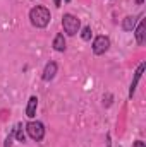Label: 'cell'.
I'll use <instances>...</instances> for the list:
<instances>
[{"mask_svg":"<svg viewBox=\"0 0 146 147\" xmlns=\"http://www.w3.org/2000/svg\"><path fill=\"white\" fill-rule=\"evenodd\" d=\"M50 19H52L50 10L46 7H43V5H36V7H33L29 10V21H31V24L35 28H38V29L46 28L48 22H50Z\"/></svg>","mask_w":146,"mask_h":147,"instance_id":"6da1fadb","label":"cell"},{"mask_svg":"<svg viewBox=\"0 0 146 147\" xmlns=\"http://www.w3.org/2000/svg\"><path fill=\"white\" fill-rule=\"evenodd\" d=\"M62 28H64V31H65L69 36H74V34L79 33L81 21H79L76 16H72V14H64V17H62Z\"/></svg>","mask_w":146,"mask_h":147,"instance_id":"7a4b0ae2","label":"cell"},{"mask_svg":"<svg viewBox=\"0 0 146 147\" xmlns=\"http://www.w3.org/2000/svg\"><path fill=\"white\" fill-rule=\"evenodd\" d=\"M26 132H28V135L33 139V140H43V137H45V125L41 123V121H35V120H31V121H28L26 123Z\"/></svg>","mask_w":146,"mask_h":147,"instance_id":"3957f363","label":"cell"},{"mask_svg":"<svg viewBox=\"0 0 146 147\" xmlns=\"http://www.w3.org/2000/svg\"><path fill=\"white\" fill-rule=\"evenodd\" d=\"M110 48V39L108 36H96L93 41V53L95 55H103L107 53Z\"/></svg>","mask_w":146,"mask_h":147,"instance_id":"277c9868","label":"cell"},{"mask_svg":"<svg viewBox=\"0 0 146 147\" xmlns=\"http://www.w3.org/2000/svg\"><path fill=\"white\" fill-rule=\"evenodd\" d=\"M57 70H59V67H57V63L55 62H48L46 65H45V69H43V74H41V79L45 80V82H50L55 75H57Z\"/></svg>","mask_w":146,"mask_h":147,"instance_id":"5b68a950","label":"cell"},{"mask_svg":"<svg viewBox=\"0 0 146 147\" xmlns=\"http://www.w3.org/2000/svg\"><path fill=\"white\" fill-rule=\"evenodd\" d=\"M145 62L143 63H139V67H138V70L134 72V79H132V82H131V87H129V98H132L134 96V92H136V87H138V82L141 80V75L145 72Z\"/></svg>","mask_w":146,"mask_h":147,"instance_id":"8992f818","label":"cell"},{"mask_svg":"<svg viewBox=\"0 0 146 147\" xmlns=\"http://www.w3.org/2000/svg\"><path fill=\"white\" fill-rule=\"evenodd\" d=\"M134 34H136V41H138V45H145V41H146V22H145V19L139 21V24H138Z\"/></svg>","mask_w":146,"mask_h":147,"instance_id":"52a82bcc","label":"cell"},{"mask_svg":"<svg viewBox=\"0 0 146 147\" xmlns=\"http://www.w3.org/2000/svg\"><path fill=\"white\" fill-rule=\"evenodd\" d=\"M36 108H38V98L36 96H31L29 101H28V106H26V116L28 118H35Z\"/></svg>","mask_w":146,"mask_h":147,"instance_id":"ba28073f","label":"cell"},{"mask_svg":"<svg viewBox=\"0 0 146 147\" xmlns=\"http://www.w3.org/2000/svg\"><path fill=\"white\" fill-rule=\"evenodd\" d=\"M53 50L55 51H64L65 50V38H64V34L62 33H59L57 36L53 38Z\"/></svg>","mask_w":146,"mask_h":147,"instance_id":"9c48e42d","label":"cell"},{"mask_svg":"<svg viewBox=\"0 0 146 147\" xmlns=\"http://www.w3.org/2000/svg\"><path fill=\"white\" fill-rule=\"evenodd\" d=\"M136 21H138V17H134V16H127V17L122 21V29H124V31H132L134 26H136Z\"/></svg>","mask_w":146,"mask_h":147,"instance_id":"30bf717a","label":"cell"},{"mask_svg":"<svg viewBox=\"0 0 146 147\" xmlns=\"http://www.w3.org/2000/svg\"><path fill=\"white\" fill-rule=\"evenodd\" d=\"M14 137H16L19 142H24V140H26V135H24V132H23V125H21V123L16 125V128H14Z\"/></svg>","mask_w":146,"mask_h":147,"instance_id":"8fae6325","label":"cell"},{"mask_svg":"<svg viewBox=\"0 0 146 147\" xmlns=\"http://www.w3.org/2000/svg\"><path fill=\"white\" fill-rule=\"evenodd\" d=\"M91 34H93L91 28H89V26H86V28L83 29V33H81V38H83L84 41H89V39H91Z\"/></svg>","mask_w":146,"mask_h":147,"instance_id":"7c38bea8","label":"cell"},{"mask_svg":"<svg viewBox=\"0 0 146 147\" xmlns=\"http://www.w3.org/2000/svg\"><path fill=\"white\" fill-rule=\"evenodd\" d=\"M12 139H14V132H12V134L5 139V147H10V146H12Z\"/></svg>","mask_w":146,"mask_h":147,"instance_id":"4fadbf2b","label":"cell"},{"mask_svg":"<svg viewBox=\"0 0 146 147\" xmlns=\"http://www.w3.org/2000/svg\"><path fill=\"white\" fill-rule=\"evenodd\" d=\"M134 147H146V146H145L143 140H136V142H134Z\"/></svg>","mask_w":146,"mask_h":147,"instance_id":"5bb4252c","label":"cell"},{"mask_svg":"<svg viewBox=\"0 0 146 147\" xmlns=\"http://www.w3.org/2000/svg\"><path fill=\"white\" fill-rule=\"evenodd\" d=\"M53 3H55V7H60L62 5V0H53Z\"/></svg>","mask_w":146,"mask_h":147,"instance_id":"9a60e30c","label":"cell"},{"mask_svg":"<svg viewBox=\"0 0 146 147\" xmlns=\"http://www.w3.org/2000/svg\"><path fill=\"white\" fill-rule=\"evenodd\" d=\"M134 2H136V3H138V5H141V3H143V2H145V0H134Z\"/></svg>","mask_w":146,"mask_h":147,"instance_id":"2e32d148","label":"cell"},{"mask_svg":"<svg viewBox=\"0 0 146 147\" xmlns=\"http://www.w3.org/2000/svg\"><path fill=\"white\" fill-rule=\"evenodd\" d=\"M64 2H67V3H69V2H71V0H64Z\"/></svg>","mask_w":146,"mask_h":147,"instance_id":"e0dca14e","label":"cell"}]
</instances>
